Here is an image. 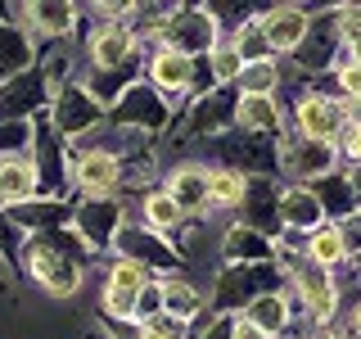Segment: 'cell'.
Listing matches in <instances>:
<instances>
[{
	"instance_id": "6da1fadb",
	"label": "cell",
	"mask_w": 361,
	"mask_h": 339,
	"mask_svg": "<svg viewBox=\"0 0 361 339\" xmlns=\"http://www.w3.org/2000/svg\"><path fill=\"white\" fill-rule=\"evenodd\" d=\"M90 258V244L82 235L63 231V226H50V231H37L27 244H23V267L37 280L45 294L54 299H68V294L82 290V267Z\"/></svg>"
},
{
	"instance_id": "7a4b0ae2",
	"label": "cell",
	"mask_w": 361,
	"mask_h": 339,
	"mask_svg": "<svg viewBox=\"0 0 361 339\" xmlns=\"http://www.w3.org/2000/svg\"><path fill=\"white\" fill-rule=\"evenodd\" d=\"M285 276L293 280V290L302 294V308H307L316 321L338 312V285L330 276V267L312 263V258H285Z\"/></svg>"
},
{
	"instance_id": "3957f363",
	"label": "cell",
	"mask_w": 361,
	"mask_h": 339,
	"mask_svg": "<svg viewBox=\"0 0 361 339\" xmlns=\"http://www.w3.org/2000/svg\"><path fill=\"white\" fill-rule=\"evenodd\" d=\"M172 50H180V54H208L212 45H217V23H212V14L203 5H185V9H176V14H167L163 18V32H158Z\"/></svg>"
},
{
	"instance_id": "277c9868",
	"label": "cell",
	"mask_w": 361,
	"mask_h": 339,
	"mask_svg": "<svg viewBox=\"0 0 361 339\" xmlns=\"http://www.w3.org/2000/svg\"><path fill=\"white\" fill-rule=\"evenodd\" d=\"M262 290H280V271L271 263H226L217 271V308H244Z\"/></svg>"
},
{
	"instance_id": "5b68a950",
	"label": "cell",
	"mask_w": 361,
	"mask_h": 339,
	"mask_svg": "<svg viewBox=\"0 0 361 339\" xmlns=\"http://www.w3.org/2000/svg\"><path fill=\"white\" fill-rule=\"evenodd\" d=\"M145 285H149V267L135 263V258H118V263L109 267V276H104V294H99L109 321H131L135 299H140Z\"/></svg>"
},
{
	"instance_id": "8992f818",
	"label": "cell",
	"mask_w": 361,
	"mask_h": 339,
	"mask_svg": "<svg viewBox=\"0 0 361 339\" xmlns=\"http://www.w3.org/2000/svg\"><path fill=\"white\" fill-rule=\"evenodd\" d=\"M50 122H54V131H59V136H86V131H95L99 122H104V105H99L86 86H68L63 82L59 90H54Z\"/></svg>"
},
{
	"instance_id": "52a82bcc",
	"label": "cell",
	"mask_w": 361,
	"mask_h": 339,
	"mask_svg": "<svg viewBox=\"0 0 361 339\" xmlns=\"http://www.w3.org/2000/svg\"><path fill=\"white\" fill-rule=\"evenodd\" d=\"M9 9L27 37H68L77 28L73 0H9Z\"/></svg>"
},
{
	"instance_id": "ba28073f",
	"label": "cell",
	"mask_w": 361,
	"mask_h": 339,
	"mask_svg": "<svg viewBox=\"0 0 361 339\" xmlns=\"http://www.w3.org/2000/svg\"><path fill=\"white\" fill-rule=\"evenodd\" d=\"M113 249H118V258H135V263H145L149 271H154V267H158V271L180 267V249L167 244L158 231H149V226H118Z\"/></svg>"
},
{
	"instance_id": "9c48e42d",
	"label": "cell",
	"mask_w": 361,
	"mask_h": 339,
	"mask_svg": "<svg viewBox=\"0 0 361 339\" xmlns=\"http://www.w3.org/2000/svg\"><path fill=\"white\" fill-rule=\"evenodd\" d=\"M113 122L118 127H135V131H163L167 127V105L158 95V86L131 82L113 105Z\"/></svg>"
},
{
	"instance_id": "30bf717a",
	"label": "cell",
	"mask_w": 361,
	"mask_h": 339,
	"mask_svg": "<svg viewBox=\"0 0 361 339\" xmlns=\"http://www.w3.org/2000/svg\"><path fill=\"white\" fill-rule=\"evenodd\" d=\"M68 172H73V186L86 195H113L122 181V158L113 150H82L68 154Z\"/></svg>"
},
{
	"instance_id": "8fae6325",
	"label": "cell",
	"mask_w": 361,
	"mask_h": 339,
	"mask_svg": "<svg viewBox=\"0 0 361 339\" xmlns=\"http://www.w3.org/2000/svg\"><path fill=\"white\" fill-rule=\"evenodd\" d=\"M77 218V235L90 244V254L95 249H109L113 244V235H118V226H122V203L118 199H109V195H90L82 208L73 213Z\"/></svg>"
},
{
	"instance_id": "7c38bea8",
	"label": "cell",
	"mask_w": 361,
	"mask_h": 339,
	"mask_svg": "<svg viewBox=\"0 0 361 339\" xmlns=\"http://www.w3.org/2000/svg\"><path fill=\"white\" fill-rule=\"evenodd\" d=\"M45 100V77L41 68H23V73L0 82V122H23L27 113H37Z\"/></svg>"
},
{
	"instance_id": "4fadbf2b",
	"label": "cell",
	"mask_w": 361,
	"mask_h": 339,
	"mask_svg": "<svg viewBox=\"0 0 361 339\" xmlns=\"http://www.w3.org/2000/svg\"><path fill=\"white\" fill-rule=\"evenodd\" d=\"M280 163H285V172H289L293 181H316V177L334 172V145L302 136V141H293V145H285V150H280Z\"/></svg>"
},
{
	"instance_id": "5bb4252c",
	"label": "cell",
	"mask_w": 361,
	"mask_h": 339,
	"mask_svg": "<svg viewBox=\"0 0 361 339\" xmlns=\"http://www.w3.org/2000/svg\"><path fill=\"white\" fill-rule=\"evenodd\" d=\"M135 54V32L122 18H109L90 37V68H127Z\"/></svg>"
},
{
	"instance_id": "9a60e30c",
	"label": "cell",
	"mask_w": 361,
	"mask_h": 339,
	"mask_svg": "<svg viewBox=\"0 0 361 339\" xmlns=\"http://www.w3.org/2000/svg\"><path fill=\"white\" fill-rule=\"evenodd\" d=\"M163 190L176 199L180 218H203V213L212 208V195H208V167H195V163L176 167V172L167 177Z\"/></svg>"
},
{
	"instance_id": "2e32d148",
	"label": "cell",
	"mask_w": 361,
	"mask_h": 339,
	"mask_svg": "<svg viewBox=\"0 0 361 339\" xmlns=\"http://www.w3.org/2000/svg\"><path fill=\"white\" fill-rule=\"evenodd\" d=\"M298 127L302 136L312 141H338V131L348 127V113H343V100H330V95H312L298 105Z\"/></svg>"
},
{
	"instance_id": "e0dca14e",
	"label": "cell",
	"mask_w": 361,
	"mask_h": 339,
	"mask_svg": "<svg viewBox=\"0 0 361 339\" xmlns=\"http://www.w3.org/2000/svg\"><path fill=\"white\" fill-rule=\"evenodd\" d=\"M149 82L158 90L185 95V90H195V59L172 50V45H163V50H154V59H149Z\"/></svg>"
},
{
	"instance_id": "ac0fdd59",
	"label": "cell",
	"mask_w": 361,
	"mask_h": 339,
	"mask_svg": "<svg viewBox=\"0 0 361 339\" xmlns=\"http://www.w3.org/2000/svg\"><path fill=\"white\" fill-rule=\"evenodd\" d=\"M276 213H280V226H285V231H312V226H321V218H325V208H321V199H316L312 186L280 190Z\"/></svg>"
},
{
	"instance_id": "d6986e66",
	"label": "cell",
	"mask_w": 361,
	"mask_h": 339,
	"mask_svg": "<svg viewBox=\"0 0 361 339\" xmlns=\"http://www.w3.org/2000/svg\"><path fill=\"white\" fill-rule=\"evenodd\" d=\"M307 14H302L298 5H276V9H267L262 18H257V28H262V37L271 50H293V45L302 41V32H307Z\"/></svg>"
},
{
	"instance_id": "ffe728a7",
	"label": "cell",
	"mask_w": 361,
	"mask_h": 339,
	"mask_svg": "<svg viewBox=\"0 0 361 339\" xmlns=\"http://www.w3.org/2000/svg\"><path fill=\"white\" fill-rule=\"evenodd\" d=\"M32 195H41L37 163L18 154H0V203H23Z\"/></svg>"
},
{
	"instance_id": "44dd1931",
	"label": "cell",
	"mask_w": 361,
	"mask_h": 339,
	"mask_svg": "<svg viewBox=\"0 0 361 339\" xmlns=\"http://www.w3.org/2000/svg\"><path fill=\"white\" fill-rule=\"evenodd\" d=\"M271 235H262V231H253L248 222H240V226H231V231L221 235V258L226 263H271Z\"/></svg>"
},
{
	"instance_id": "7402d4cb",
	"label": "cell",
	"mask_w": 361,
	"mask_h": 339,
	"mask_svg": "<svg viewBox=\"0 0 361 339\" xmlns=\"http://www.w3.org/2000/svg\"><path fill=\"white\" fill-rule=\"evenodd\" d=\"M73 218V208L59 199H23V203H9V222L18 226V231H50V226H63Z\"/></svg>"
},
{
	"instance_id": "603a6c76",
	"label": "cell",
	"mask_w": 361,
	"mask_h": 339,
	"mask_svg": "<svg viewBox=\"0 0 361 339\" xmlns=\"http://www.w3.org/2000/svg\"><path fill=\"white\" fill-rule=\"evenodd\" d=\"M276 199H280V190H276V181L271 177H253L244 186V213H248V226L253 231H276V222H280V213H276Z\"/></svg>"
},
{
	"instance_id": "cb8c5ba5",
	"label": "cell",
	"mask_w": 361,
	"mask_h": 339,
	"mask_svg": "<svg viewBox=\"0 0 361 339\" xmlns=\"http://www.w3.org/2000/svg\"><path fill=\"white\" fill-rule=\"evenodd\" d=\"M244 316H248L253 326H262L267 335H280V331H289L293 303H289L285 290H262V294H253V299L244 303Z\"/></svg>"
},
{
	"instance_id": "d4e9b609",
	"label": "cell",
	"mask_w": 361,
	"mask_h": 339,
	"mask_svg": "<svg viewBox=\"0 0 361 339\" xmlns=\"http://www.w3.org/2000/svg\"><path fill=\"white\" fill-rule=\"evenodd\" d=\"M235 122H240L244 131L262 136V131L280 127V109H276L271 95H240V100H235Z\"/></svg>"
},
{
	"instance_id": "484cf974",
	"label": "cell",
	"mask_w": 361,
	"mask_h": 339,
	"mask_svg": "<svg viewBox=\"0 0 361 339\" xmlns=\"http://www.w3.org/2000/svg\"><path fill=\"white\" fill-rule=\"evenodd\" d=\"M140 218L149 231L158 235H172L180 222H190V218H180V208H176V199L167 195V190H145V199H140Z\"/></svg>"
},
{
	"instance_id": "4316f807",
	"label": "cell",
	"mask_w": 361,
	"mask_h": 339,
	"mask_svg": "<svg viewBox=\"0 0 361 339\" xmlns=\"http://www.w3.org/2000/svg\"><path fill=\"white\" fill-rule=\"evenodd\" d=\"M32 68V45H27V32L14 28V23H0V82L5 77Z\"/></svg>"
},
{
	"instance_id": "83f0119b",
	"label": "cell",
	"mask_w": 361,
	"mask_h": 339,
	"mask_svg": "<svg viewBox=\"0 0 361 339\" xmlns=\"http://www.w3.org/2000/svg\"><path fill=\"white\" fill-rule=\"evenodd\" d=\"M334 41H338V32H330L325 37V23H307V32H302V41L293 45V54H298V64L307 68V73H321L325 64H330V54H334Z\"/></svg>"
},
{
	"instance_id": "f1b7e54d",
	"label": "cell",
	"mask_w": 361,
	"mask_h": 339,
	"mask_svg": "<svg viewBox=\"0 0 361 339\" xmlns=\"http://www.w3.org/2000/svg\"><path fill=\"white\" fill-rule=\"evenodd\" d=\"M235 100H240V90L231 86H217L212 95L199 100V113H195V131H217L221 122L235 118Z\"/></svg>"
},
{
	"instance_id": "f546056e",
	"label": "cell",
	"mask_w": 361,
	"mask_h": 339,
	"mask_svg": "<svg viewBox=\"0 0 361 339\" xmlns=\"http://www.w3.org/2000/svg\"><path fill=\"white\" fill-rule=\"evenodd\" d=\"M203 9L212 14V23H217V32H240L244 23L262 18V0H208Z\"/></svg>"
},
{
	"instance_id": "4dcf8cb0",
	"label": "cell",
	"mask_w": 361,
	"mask_h": 339,
	"mask_svg": "<svg viewBox=\"0 0 361 339\" xmlns=\"http://www.w3.org/2000/svg\"><path fill=\"white\" fill-rule=\"evenodd\" d=\"M158 294H163V312H172V316H180V321H195L199 316V308H203V294L190 285V280H163L158 285Z\"/></svg>"
},
{
	"instance_id": "1f68e13d",
	"label": "cell",
	"mask_w": 361,
	"mask_h": 339,
	"mask_svg": "<svg viewBox=\"0 0 361 339\" xmlns=\"http://www.w3.org/2000/svg\"><path fill=\"white\" fill-rule=\"evenodd\" d=\"M307 258L312 263H321V267H338L348 258V249H343V235H338V226H312L307 231Z\"/></svg>"
},
{
	"instance_id": "d6a6232c",
	"label": "cell",
	"mask_w": 361,
	"mask_h": 339,
	"mask_svg": "<svg viewBox=\"0 0 361 339\" xmlns=\"http://www.w3.org/2000/svg\"><path fill=\"white\" fill-rule=\"evenodd\" d=\"M316 181H321V186H312V190H316V199H321L325 218H348V213L357 208V203H353V186H348V177L325 172V177H316Z\"/></svg>"
},
{
	"instance_id": "836d02e7",
	"label": "cell",
	"mask_w": 361,
	"mask_h": 339,
	"mask_svg": "<svg viewBox=\"0 0 361 339\" xmlns=\"http://www.w3.org/2000/svg\"><path fill=\"white\" fill-rule=\"evenodd\" d=\"M131 86V64L127 68H90L86 90L99 100V105H118V95Z\"/></svg>"
},
{
	"instance_id": "e575fe53",
	"label": "cell",
	"mask_w": 361,
	"mask_h": 339,
	"mask_svg": "<svg viewBox=\"0 0 361 339\" xmlns=\"http://www.w3.org/2000/svg\"><path fill=\"white\" fill-rule=\"evenodd\" d=\"M235 86H240V95H271V90L280 86V73H276L271 59H244Z\"/></svg>"
},
{
	"instance_id": "d590c367",
	"label": "cell",
	"mask_w": 361,
	"mask_h": 339,
	"mask_svg": "<svg viewBox=\"0 0 361 339\" xmlns=\"http://www.w3.org/2000/svg\"><path fill=\"white\" fill-rule=\"evenodd\" d=\"M244 186H248V177L240 167H212L208 172V195H212V203H221V208H235V203L244 199Z\"/></svg>"
},
{
	"instance_id": "8d00e7d4",
	"label": "cell",
	"mask_w": 361,
	"mask_h": 339,
	"mask_svg": "<svg viewBox=\"0 0 361 339\" xmlns=\"http://www.w3.org/2000/svg\"><path fill=\"white\" fill-rule=\"evenodd\" d=\"M208 68H212L208 77H212L217 86H235V77H240V68H244V54L235 50L231 37H226V41H217V45L208 50Z\"/></svg>"
},
{
	"instance_id": "74e56055",
	"label": "cell",
	"mask_w": 361,
	"mask_h": 339,
	"mask_svg": "<svg viewBox=\"0 0 361 339\" xmlns=\"http://www.w3.org/2000/svg\"><path fill=\"white\" fill-rule=\"evenodd\" d=\"M32 145V122H0V154H14Z\"/></svg>"
},
{
	"instance_id": "f35d334b",
	"label": "cell",
	"mask_w": 361,
	"mask_h": 339,
	"mask_svg": "<svg viewBox=\"0 0 361 339\" xmlns=\"http://www.w3.org/2000/svg\"><path fill=\"white\" fill-rule=\"evenodd\" d=\"M338 235H343V249L348 254H361V208H353L348 218H338Z\"/></svg>"
},
{
	"instance_id": "ab89813d",
	"label": "cell",
	"mask_w": 361,
	"mask_h": 339,
	"mask_svg": "<svg viewBox=\"0 0 361 339\" xmlns=\"http://www.w3.org/2000/svg\"><path fill=\"white\" fill-rule=\"evenodd\" d=\"M135 5H140V0H90V9H95L99 18H127Z\"/></svg>"
},
{
	"instance_id": "60d3db41",
	"label": "cell",
	"mask_w": 361,
	"mask_h": 339,
	"mask_svg": "<svg viewBox=\"0 0 361 339\" xmlns=\"http://www.w3.org/2000/svg\"><path fill=\"white\" fill-rule=\"evenodd\" d=\"M338 86H343L348 95H361V64H353V59L338 64Z\"/></svg>"
},
{
	"instance_id": "b9f144b4",
	"label": "cell",
	"mask_w": 361,
	"mask_h": 339,
	"mask_svg": "<svg viewBox=\"0 0 361 339\" xmlns=\"http://www.w3.org/2000/svg\"><path fill=\"white\" fill-rule=\"evenodd\" d=\"M338 141H343L348 158H357V163H361V127H357V122H348V127L338 131Z\"/></svg>"
},
{
	"instance_id": "7bdbcfd3",
	"label": "cell",
	"mask_w": 361,
	"mask_h": 339,
	"mask_svg": "<svg viewBox=\"0 0 361 339\" xmlns=\"http://www.w3.org/2000/svg\"><path fill=\"white\" fill-rule=\"evenodd\" d=\"M235 339H276V335H267L262 326H253V321L240 312V316H235Z\"/></svg>"
},
{
	"instance_id": "ee69618b",
	"label": "cell",
	"mask_w": 361,
	"mask_h": 339,
	"mask_svg": "<svg viewBox=\"0 0 361 339\" xmlns=\"http://www.w3.org/2000/svg\"><path fill=\"white\" fill-rule=\"evenodd\" d=\"M199 339H235V316H217Z\"/></svg>"
},
{
	"instance_id": "f6af8a7d",
	"label": "cell",
	"mask_w": 361,
	"mask_h": 339,
	"mask_svg": "<svg viewBox=\"0 0 361 339\" xmlns=\"http://www.w3.org/2000/svg\"><path fill=\"white\" fill-rule=\"evenodd\" d=\"M343 113H348V122H357V127H361V95H348L343 100Z\"/></svg>"
},
{
	"instance_id": "bcb514c9",
	"label": "cell",
	"mask_w": 361,
	"mask_h": 339,
	"mask_svg": "<svg viewBox=\"0 0 361 339\" xmlns=\"http://www.w3.org/2000/svg\"><path fill=\"white\" fill-rule=\"evenodd\" d=\"M348 186H353V203L361 208V163L353 167V172H348Z\"/></svg>"
},
{
	"instance_id": "7dc6e473",
	"label": "cell",
	"mask_w": 361,
	"mask_h": 339,
	"mask_svg": "<svg viewBox=\"0 0 361 339\" xmlns=\"http://www.w3.org/2000/svg\"><path fill=\"white\" fill-rule=\"evenodd\" d=\"M325 9H343V5H361V0H321Z\"/></svg>"
},
{
	"instance_id": "c3c4849f",
	"label": "cell",
	"mask_w": 361,
	"mask_h": 339,
	"mask_svg": "<svg viewBox=\"0 0 361 339\" xmlns=\"http://www.w3.org/2000/svg\"><path fill=\"white\" fill-rule=\"evenodd\" d=\"M140 339H167V335H158V331H149V326H140Z\"/></svg>"
},
{
	"instance_id": "681fc988",
	"label": "cell",
	"mask_w": 361,
	"mask_h": 339,
	"mask_svg": "<svg viewBox=\"0 0 361 339\" xmlns=\"http://www.w3.org/2000/svg\"><path fill=\"white\" fill-rule=\"evenodd\" d=\"M353 316H357V326H361V308H357V312H353Z\"/></svg>"
}]
</instances>
